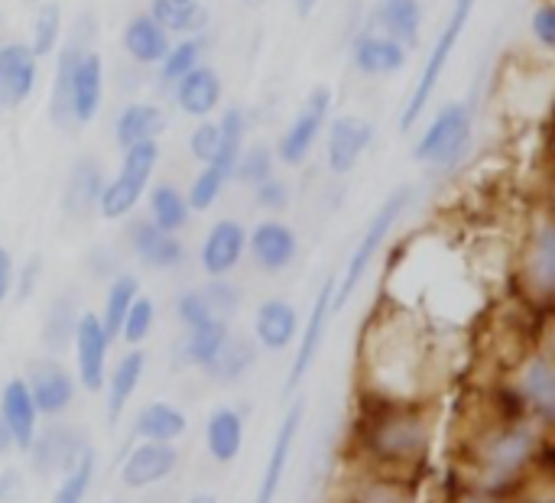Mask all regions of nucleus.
<instances>
[{
  "label": "nucleus",
  "instance_id": "3c124183",
  "mask_svg": "<svg viewBox=\"0 0 555 503\" xmlns=\"http://www.w3.org/2000/svg\"><path fill=\"white\" fill-rule=\"evenodd\" d=\"M218 143H221V130H218L215 120H202V124L192 130V137H189L192 156H195L198 163H205V166L218 156Z\"/></svg>",
  "mask_w": 555,
  "mask_h": 503
},
{
  "label": "nucleus",
  "instance_id": "4468645a",
  "mask_svg": "<svg viewBox=\"0 0 555 503\" xmlns=\"http://www.w3.org/2000/svg\"><path fill=\"white\" fill-rule=\"evenodd\" d=\"M371 143H374V124L367 117L345 114L332 120L328 140H325V159H328L332 176H348L361 163Z\"/></svg>",
  "mask_w": 555,
  "mask_h": 503
},
{
  "label": "nucleus",
  "instance_id": "4c0bfd02",
  "mask_svg": "<svg viewBox=\"0 0 555 503\" xmlns=\"http://www.w3.org/2000/svg\"><path fill=\"white\" fill-rule=\"evenodd\" d=\"M231 338V322H205V325H195V328H185V338H182V361L185 364H195V367H205L221 348L224 341Z\"/></svg>",
  "mask_w": 555,
  "mask_h": 503
},
{
  "label": "nucleus",
  "instance_id": "c03bdc74",
  "mask_svg": "<svg viewBox=\"0 0 555 503\" xmlns=\"http://www.w3.org/2000/svg\"><path fill=\"white\" fill-rule=\"evenodd\" d=\"M205 55V36H185L182 42H172L169 52L159 62V78L163 81H179L185 72H192L195 65H202Z\"/></svg>",
  "mask_w": 555,
  "mask_h": 503
},
{
  "label": "nucleus",
  "instance_id": "39448f33",
  "mask_svg": "<svg viewBox=\"0 0 555 503\" xmlns=\"http://www.w3.org/2000/svg\"><path fill=\"white\" fill-rule=\"evenodd\" d=\"M472 146V111L468 104H449L436 114L426 133L416 140L413 156L426 166L452 169Z\"/></svg>",
  "mask_w": 555,
  "mask_h": 503
},
{
  "label": "nucleus",
  "instance_id": "1a4fd4ad",
  "mask_svg": "<svg viewBox=\"0 0 555 503\" xmlns=\"http://www.w3.org/2000/svg\"><path fill=\"white\" fill-rule=\"evenodd\" d=\"M23 384H26L33 403H36V413L49 416V420H59L75 403V394H78L75 374L55 358L33 361L26 367V374H23Z\"/></svg>",
  "mask_w": 555,
  "mask_h": 503
},
{
  "label": "nucleus",
  "instance_id": "49530a36",
  "mask_svg": "<svg viewBox=\"0 0 555 503\" xmlns=\"http://www.w3.org/2000/svg\"><path fill=\"white\" fill-rule=\"evenodd\" d=\"M153 322H156V306H153V299L150 296H137L133 299V306H130V312L124 315V325H120V341H127L130 348H140L146 338H150V332H153Z\"/></svg>",
  "mask_w": 555,
  "mask_h": 503
},
{
  "label": "nucleus",
  "instance_id": "b1692460",
  "mask_svg": "<svg viewBox=\"0 0 555 503\" xmlns=\"http://www.w3.org/2000/svg\"><path fill=\"white\" fill-rule=\"evenodd\" d=\"M146 374V354L143 348H130L117 364L114 371H107L104 377V407H107V423L114 426L124 410L130 407L133 394L140 390V381Z\"/></svg>",
  "mask_w": 555,
  "mask_h": 503
},
{
  "label": "nucleus",
  "instance_id": "423d86ee",
  "mask_svg": "<svg viewBox=\"0 0 555 503\" xmlns=\"http://www.w3.org/2000/svg\"><path fill=\"white\" fill-rule=\"evenodd\" d=\"M472 10H475V0H455L452 16H449L442 36L436 39L433 55L426 59V68H423V75H420V85L413 88V94H410V101H406V111H403V117H400V130H413V127L420 124V117L426 114V104H429V98H433V91H436V85H439V78H442V72H446V65H449L455 46H459V39H462V29H465Z\"/></svg>",
  "mask_w": 555,
  "mask_h": 503
},
{
  "label": "nucleus",
  "instance_id": "0e129e2a",
  "mask_svg": "<svg viewBox=\"0 0 555 503\" xmlns=\"http://www.w3.org/2000/svg\"><path fill=\"white\" fill-rule=\"evenodd\" d=\"M241 3H244V7H254V10H257V7H260L263 0H241Z\"/></svg>",
  "mask_w": 555,
  "mask_h": 503
},
{
  "label": "nucleus",
  "instance_id": "7c9ffc66",
  "mask_svg": "<svg viewBox=\"0 0 555 503\" xmlns=\"http://www.w3.org/2000/svg\"><path fill=\"white\" fill-rule=\"evenodd\" d=\"M374 20L384 36L413 49L420 42V29H423V3L420 0H377Z\"/></svg>",
  "mask_w": 555,
  "mask_h": 503
},
{
  "label": "nucleus",
  "instance_id": "09e8293b",
  "mask_svg": "<svg viewBox=\"0 0 555 503\" xmlns=\"http://www.w3.org/2000/svg\"><path fill=\"white\" fill-rule=\"evenodd\" d=\"M202 293H205L208 309H211L215 319L231 322V319L237 315V309H241V293H237L234 283H228V276H224V280H208V283L202 286Z\"/></svg>",
  "mask_w": 555,
  "mask_h": 503
},
{
  "label": "nucleus",
  "instance_id": "72a5a7b5",
  "mask_svg": "<svg viewBox=\"0 0 555 503\" xmlns=\"http://www.w3.org/2000/svg\"><path fill=\"white\" fill-rule=\"evenodd\" d=\"M257 364V341L247 338H228L224 348L202 367L211 381L218 384H237L241 377H247V371Z\"/></svg>",
  "mask_w": 555,
  "mask_h": 503
},
{
  "label": "nucleus",
  "instance_id": "412c9836",
  "mask_svg": "<svg viewBox=\"0 0 555 503\" xmlns=\"http://www.w3.org/2000/svg\"><path fill=\"white\" fill-rule=\"evenodd\" d=\"M0 423L7 426V433L13 439V449L26 452L39 429V413H36V403H33L23 377H10L0 387Z\"/></svg>",
  "mask_w": 555,
  "mask_h": 503
},
{
  "label": "nucleus",
  "instance_id": "f257e3e1",
  "mask_svg": "<svg viewBox=\"0 0 555 503\" xmlns=\"http://www.w3.org/2000/svg\"><path fill=\"white\" fill-rule=\"evenodd\" d=\"M540 426L537 423H501L488 429L475 442L472 455V472L478 481V491L498 494L507 491L517 478H524L540 452Z\"/></svg>",
  "mask_w": 555,
  "mask_h": 503
},
{
  "label": "nucleus",
  "instance_id": "a211bd4d",
  "mask_svg": "<svg viewBox=\"0 0 555 503\" xmlns=\"http://www.w3.org/2000/svg\"><path fill=\"white\" fill-rule=\"evenodd\" d=\"M104 101V62L94 49H85L68 78V114L72 124H91Z\"/></svg>",
  "mask_w": 555,
  "mask_h": 503
},
{
  "label": "nucleus",
  "instance_id": "bb28decb",
  "mask_svg": "<svg viewBox=\"0 0 555 503\" xmlns=\"http://www.w3.org/2000/svg\"><path fill=\"white\" fill-rule=\"evenodd\" d=\"M244 413L234 407H218L211 410L208 423H205V449L218 465H231L241 449H244Z\"/></svg>",
  "mask_w": 555,
  "mask_h": 503
},
{
  "label": "nucleus",
  "instance_id": "6ab92c4d",
  "mask_svg": "<svg viewBox=\"0 0 555 503\" xmlns=\"http://www.w3.org/2000/svg\"><path fill=\"white\" fill-rule=\"evenodd\" d=\"M127 244H130L133 257L150 270H176L185 260V247H182L179 234L159 231L150 218H133L127 224Z\"/></svg>",
  "mask_w": 555,
  "mask_h": 503
},
{
  "label": "nucleus",
  "instance_id": "2eb2a0df",
  "mask_svg": "<svg viewBox=\"0 0 555 503\" xmlns=\"http://www.w3.org/2000/svg\"><path fill=\"white\" fill-rule=\"evenodd\" d=\"M247 254L263 273H283L299 254V237L286 221L267 218L254 231H247Z\"/></svg>",
  "mask_w": 555,
  "mask_h": 503
},
{
  "label": "nucleus",
  "instance_id": "8fccbe9b",
  "mask_svg": "<svg viewBox=\"0 0 555 503\" xmlns=\"http://www.w3.org/2000/svg\"><path fill=\"white\" fill-rule=\"evenodd\" d=\"M176 315H179V322H182L185 328L215 322V315H211V309H208V299H205V293H202V286H198V289H185V293L176 299Z\"/></svg>",
  "mask_w": 555,
  "mask_h": 503
},
{
  "label": "nucleus",
  "instance_id": "c85d7f7f",
  "mask_svg": "<svg viewBox=\"0 0 555 503\" xmlns=\"http://www.w3.org/2000/svg\"><path fill=\"white\" fill-rule=\"evenodd\" d=\"M189 429V420L179 407L166 403V400H153L146 403L137 420H133V436L140 442H179Z\"/></svg>",
  "mask_w": 555,
  "mask_h": 503
},
{
  "label": "nucleus",
  "instance_id": "69168bd1",
  "mask_svg": "<svg viewBox=\"0 0 555 503\" xmlns=\"http://www.w3.org/2000/svg\"><path fill=\"white\" fill-rule=\"evenodd\" d=\"M338 503H351V501H348V498H345V501H338Z\"/></svg>",
  "mask_w": 555,
  "mask_h": 503
},
{
  "label": "nucleus",
  "instance_id": "4be33fe9",
  "mask_svg": "<svg viewBox=\"0 0 555 503\" xmlns=\"http://www.w3.org/2000/svg\"><path fill=\"white\" fill-rule=\"evenodd\" d=\"M299 328H302L299 325V312L286 299H267V302H260V309L254 315V338L267 351L293 348L296 338H299Z\"/></svg>",
  "mask_w": 555,
  "mask_h": 503
},
{
  "label": "nucleus",
  "instance_id": "603ef678",
  "mask_svg": "<svg viewBox=\"0 0 555 503\" xmlns=\"http://www.w3.org/2000/svg\"><path fill=\"white\" fill-rule=\"evenodd\" d=\"M254 202H257L263 211L276 215V211H283V208L289 205V185H286L283 179L270 176L267 182L254 185Z\"/></svg>",
  "mask_w": 555,
  "mask_h": 503
},
{
  "label": "nucleus",
  "instance_id": "a18cd8bd",
  "mask_svg": "<svg viewBox=\"0 0 555 503\" xmlns=\"http://www.w3.org/2000/svg\"><path fill=\"white\" fill-rule=\"evenodd\" d=\"M273 166H276V153L263 143H254V146H244L237 163H234V172L231 179L244 182V185H260L273 176Z\"/></svg>",
  "mask_w": 555,
  "mask_h": 503
},
{
  "label": "nucleus",
  "instance_id": "cd10ccee",
  "mask_svg": "<svg viewBox=\"0 0 555 503\" xmlns=\"http://www.w3.org/2000/svg\"><path fill=\"white\" fill-rule=\"evenodd\" d=\"M524 267H527L530 293L540 296V299H550L555 289V228L550 218H543L540 228L533 231Z\"/></svg>",
  "mask_w": 555,
  "mask_h": 503
},
{
  "label": "nucleus",
  "instance_id": "0eeeda50",
  "mask_svg": "<svg viewBox=\"0 0 555 503\" xmlns=\"http://www.w3.org/2000/svg\"><path fill=\"white\" fill-rule=\"evenodd\" d=\"M85 449H88V439L81 436L78 426L49 423V426L36 429V436L23 455L29 459L33 475L49 478V475H65L68 468H75V462L85 455Z\"/></svg>",
  "mask_w": 555,
  "mask_h": 503
},
{
  "label": "nucleus",
  "instance_id": "dca6fc26",
  "mask_svg": "<svg viewBox=\"0 0 555 503\" xmlns=\"http://www.w3.org/2000/svg\"><path fill=\"white\" fill-rule=\"evenodd\" d=\"M517 397L530 413V423L553 426L555 423V371L550 354H533L517 377Z\"/></svg>",
  "mask_w": 555,
  "mask_h": 503
},
{
  "label": "nucleus",
  "instance_id": "de8ad7c7",
  "mask_svg": "<svg viewBox=\"0 0 555 503\" xmlns=\"http://www.w3.org/2000/svg\"><path fill=\"white\" fill-rule=\"evenodd\" d=\"M224 185H228V176L218 172L215 166H205V169L192 179V185H189V192H185L189 208H192V211H208V208L221 198Z\"/></svg>",
  "mask_w": 555,
  "mask_h": 503
},
{
  "label": "nucleus",
  "instance_id": "13d9d810",
  "mask_svg": "<svg viewBox=\"0 0 555 503\" xmlns=\"http://www.w3.org/2000/svg\"><path fill=\"white\" fill-rule=\"evenodd\" d=\"M449 503H504L498 494H485V491H472V494H462V498H455V501Z\"/></svg>",
  "mask_w": 555,
  "mask_h": 503
},
{
  "label": "nucleus",
  "instance_id": "680f3d73",
  "mask_svg": "<svg viewBox=\"0 0 555 503\" xmlns=\"http://www.w3.org/2000/svg\"><path fill=\"white\" fill-rule=\"evenodd\" d=\"M293 7H296V13H299V16H309V13L319 7V0H293Z\"/></svg>",
  "mask_w": 555,
  "mask_h": 503
},
{
  "label": "nucleus",
  "instance_id": "052dcab7",
  "mask_svg": "<svg viewBox=\"0 0 555 503\" xmlns=\"http://www.w3.org/2000/svg\"><path fill=\"white\" fill-rule=\"evenodd\" d=\"M10 452H16V449H13V439H10L7 426L0 423V455H10Z\"/></svg>",
  "mask_w": 555,
  "mask_h": 503
},
{
  "label": "nucleus",
  "instance_id": "4d7b16f0",
  "mask_svg": "<svg viewBox=\"0 0 555 503\" xmlns=\"http://www.w3.org/2000/svg\"><path fill=\"white\" fill-rule=\"evenodd\" d=\"M13 273H16V267H13V257H10V250L0 244V306L10 299V293H13Z\"/></svg>",
  "mask_w": 555,
  "mask_h": 503
},
{
  "label": "nucleus",
  "instance_id": "6e6552de",
  "mask_svg": "<svg viewBox=\"0 0 555 503\" xmlns=\"http://www.w3.org/2000/svg\"><path fill=\"white\" fill-rule=\"evenodd\" d=\"M332 101H335V98H332V88H325V85L312 88V94L306 98L302 111H299L296 120L283 130L280 143H276V150H273L280 163L299 166V163L309 159L312 146H315L319 137H322V127H325V120H328V114H332Z\"/></svg>",
  "mask_w": 555,
  "mask_h": 503
},
{
  "label": "nucleus",
  "instance_id": "f3484780",
  "mask_svg": "<svg viewBox=\"0 0 555 503\" xmlns=\"http://www.w3.org/2000/svg\"><path fill=\"white\" fill-rule=\"evenodd\" d=\"M244 250H247V231L241 221L234 218H221L208 228L205 241H202V250H198V260H202V270L211 276V280H224L228 273L237 270V263L244 260Z\"/></svg>",
  "mask_w": 555,
  "mask_h": 503
},
{
  "label": "nucleus",
  "instance_id": "c756f323",
  "mask_svg": "<svg viewBox=\"0 0 555 503\" xmlns=\"http://www.w3.org/2000/svg\"><path fill=\"white\" fill-rule=\"evenodd\" d=\"M169 46H172L169 33L150 13H140L124 26V49L140 65H159Z\"/></svg>",
  "mask_w": 555,
  "mask_h": 503
},
{
  "label": "nucleus",
  "instance_id": "9d476101",
  "mask_svg": "<svg viewBox=\"0 0 555 503\" xmlns=\"http://www.w3.org/2000/svg\"><path fill=\"white\" fill-rule=\"evenodd\" d=\"M72 351H75V381L81 390L88 394H101L104 390V377H107V351H111V338L101 328L98 312H81L75 335H72Z\"/></svg>",
  "mask_w": 555,
  "mask_h": 503
},
{
  "label": "nucleus",
  "instance_id": "864d4df0",
  "mask_svg": "<svg viewBox=\"0 0 555 503\" xmlns=\"http://www.w3.org/2000/svg\"><path fill=\"white\" fill-rule=\"evenodd\" d=\"M39 276H42V257L36 254V257H29V260L23 263V270L13 273V293H10V296H16V302H26V299L33 296Z\"/></svg>",
  "mask_w": 555,
  "mask_h": 503
},
{
  "label": "nucleus",
  "instance_id": "f704fd0d",
  "mask_svg": "<svg viewBox=\"0 0 555 503\" xmlns=\"http://www.w3.org/2000/svg\"><path fill=\"white\" fill-rule=\"evenodd\" d=\"M150 16L166 33H182V36H198L208 26V7L198 0H153Z\"/></svg>",
  "mask_w": 555,
  "mask_h": 503
},
{
  "label": "nucleus",
  "instance_id": "58836bf2",
  "mask_svg": "<svg viewBox=\"0 0 555 503\" xmlns=\"http://www.w3.org/2000/svg\"><path fill=\"white\" fill-rule=\"evenodd\" d=\"M78 306L72 296H55L49 312H46V322H42V345L59 354L72 345V335H75V325H78Z\"/></svg>",
  "mask_w": 555,
  "mask_h": 503
},
{
  "label": "nucleus",
  "instance_id": "f8f14e48",
  "mask_svg": "<svg viewBox=\"0 0 555 503\" xmlns=\"http://www.w3.org/2000/svg\"><path fill=\"white\" fill-rule=\"evenodd\" d=\"M302 413H306V403L296 400L276 436H273V446H270V455H267V465H263V475H260V485H257V494L254 503H276V494L283 488V478H286V468H289V459H293V449H296V439H299V429H302Z\"/></svg>",
  "mask_w": 555,
  "mask_h": 503
},
{
  "label": "nucleus",
  "instance_id": "aec40b11",
  "mask_svg": "<svg viewBox=\"0 0 555 503\" xmlns=\"http://www.w3.org/2000/svg\"><path fill=\"white\" fill-rule=\"evenodd\" d=\"M39 78V59L29 52L26 42H7L0 46V104L20 107Z\"/></svg>",
  "mask_w": 555,
  "mask_h": 503
},
{
  "label": "nucleus",
  "instance_id": "20e7f679",
  "mask_svg": "<svg viewBox=\"0 0 555 503\" xmlns=\"http://www.w3.org/2000/svg\"><path fill=\"white\" fill-rule=\"evenodd\" d=\"M156 163H159V143L156 140H146V143H137V146L124 150L120 172L104 182V192H101V202H98L101 218L120 221V218L133 215V208L140 205V198L150 189Z\"/></svg>",
  "mask_w": 555,
  "mask_h": 503
},
{
  "label": "nucleus",
  "instance_id": "bf43d9fd",
  "mask_svg": "<svg viewBox=\"0 0 555 503\" xmlns=\"http://www.w3.org/2000/svg\"><path fill=\"white\" fill-rule=\"evenodd\" d=\"M517 503H555L553 491H537V494H527V498H520Z\"/></svg>",
  "mask_w": 555,
  "mask_h": 503
},
{
  "label": "nucleus",
  "instance_id": "e2e57ef3",
  "mask_svg": "<svg viewBox=\"0 0 555 503\" xmlns=\"http://www.w3.org/2000/svg\"><path fill=\"white\" fill-rule=\"evenodd\" d=\"M185 503H218V498L211 491H198V494H192Z\"/></svg>",
  "mask_w": 555,
  "mask_h": 503
},
{
  "label": "nucleus",
  "instance_id": "9b49d317",
  "mask_svg": "<svg viewBox=\"0 0 555 503\" xmlns=\"http://www.w3.org/2000/svg\"><path fill=\"white\" fill-rule=\"evenodd\" d=\"M332 296H335V276H328L322 283V289L315 293V302H312V312L306 319V325L299 328V338H296V361L286 374V394L293 397L299 390V384L306 381V374L312 371L319 351H322V341H325V332H328V319H332Z\"/></svg>",
  "mask_w": 555,
  "mask_h": 503
},
{
  "label": "nucleus",
  "instance_id": "79ce46f5",
  "mask_svg": "<svg viewBox=\"0 0 555 503\" xmlns=\"http://www.w3.org/2000/svg\"><path fill=\"white\" fill-rule=\"evenodd\" d=\"M94 472H98V452L88 446L85 455L75 462V468H68L62 475V481H59V488H55L49 503H85L91 485H94Z\"/></svg>",
  "mask_w": 555,
  "mask_h": 503
},
{
  "label": "nucleus",
  "instance_id": "5701e85b",
  "mask_svg": "<svg viewBox=\"0 0 555 503\" xmlns=\"http://www.w3.org/2000/svg\"><path fill=\"white\" fill-rule=\"evenodd\" d=\"M176 85V104L182 114L195 117V120H208L218 111L221 101V78L211 65H195L192 72H185Z\"/></svg>",
  "mask_w": 555,
  "mask_h": 503
},
{
  "label": "nucleus",
  "instance_id": "2f4dec72",
  "mask_svg": "<svg viewBox=\"0 0 555 503\" xmlns=\"http://www.w3.org/2000/svg\"><path fill=\"white\" fill-rule=\"evenodd\" d=\"M166 130V114L163 107L156 104H127L114 124V137H117V146L120 150H130L137 143H146V140H156L159 133Z\"/></svg>",
  "mask_w": 555,
  "mask_h": 503
},
{
  "label": "nucleus",
  "instance_id": "a19ab883",
  "mask_svg": "<svg viewBox=\"0 0 555 503\" xmlns=\"http://www.w3.org/2000/svg\"><path fill=\"white\" fill-rule=\"evenodd\" d=\"M351 503H416V491L397 475H371L348 494Z\"/></svg>",
  "mask_w": 555,
  "mask_h": 503
},
{
  "label": "nucleus",
  "instance_id": "ea45409f",
  "mask_svg": "<svg viewBox=\"0 0 555 503\" xmlns=\"http://www.w3.org/2000/svg\"><path fill=\"white\" fill-rule=\"evenodd\" d=\"M218 130H221L218 156H215L208 166H215L218 172H224V176L231 179V172H234V163H237V156H241V150H244L247 120H244V114H241L237 107H228V111L221 114V120H218Z\"/></svg>",
  "mask_w": 555,
  "mask_h": 503
},
{
  "label": "nucleus",
  "instance_id": "37998d69",
  "mask_svg": "<svg viewBox=\"0 0 555 503\" xmlns=\"http://www.w3.org/2000/svg\"><path fill=\"white\" fill-rule=\"evenodd\" d=\"M59 39H62V7L55 0H46L33 16V36L26 46L36 59H42L59 46Z\"/></svg>",
  "mask_w": 555,
  "mask_h": 503
},
{
  "label": "nucleus",
  "instance_id": "6e6d98bb",
  "mask_svg": "<svg viewBox=\"0 0 555 503\" xmlns=\"http://www.w3.org/2000/svg\"><path fill=\"white\" fill-rule=\"evenodd\" d=\"M23 494H26V475L16 465L3 468L0 472V503H20Z\"/></svg>",
  "mask_w": 555,
  "mask_h": 503
},
{
  "label": "nucleus",
  "instance_id": "338daca9",
  "mask_svg": "<svg viewBox=\"0 0 555 503\" xmlns=\"http://www.w3.org/2000/svg\"><path fill=\"white\" fill-rule=\"evenodd\" d=\"M111 503H124V501H111Z\"/></svg>",
  "mask_w": 555,
  "mask_h": 503
},
{
  "label": "nucleus",
  "instance_id": "e433bc0d",
  "mask_svg": "<svg viewBox=\"0 0 555 503\" xmlns=\"http://www.w3.org/2000/svg\"><path fill=\"white\" fill-rule=\"evenodd\" d=\"M137 296H140V283H137V276H130V273H117V276L107 283L104 309L98 312V319H101V328H104V335L111 338V345L117 341L120 325H124V315L130 312V306H133Z\"/></svg>",
  "mask_w": 555,
  "mask_h": 503
},
{
  "label": "nucleus",
  "instance_id": "c9c22d12",
  "mask_svg": "<svg viewBox=\"0 0 555 503\" xmlns=\"http://www.w3.org/2000/svg\"><path fill=\"white\" fill-rule=\"evenodd\" d=\"M189 202H185V192H179L176 185L169 182H159L150 189V221L166 231V234H179L185 224H189Z\"/></svg>",
  "mask_w": 555,
  "mask_h": 503
},
{
  "label": "nucleus",
  "instance_id": "5fc2aeb1",
  "mask_svg": "<svg viewBox=\"0 0 555 503\" xmlns=\"http://www.w3.org/2000/svg\"><path fill=\"white\" fill-rule=\"evenodd\" d=\"M530 29L537 36V42L543 49H555V7L553 3H540L530 16Z\"/></svg>",
  "mask_w": 555,
  "mask_h": 503
},
{
  "label": "nucleus",
  "instance_id": "7ed1b4c3",
  "mask_svg": "<svg viewBox=\"0 0 555 503\" xmlns=\"http://www.w3.org/2000/svg\"><path fill=\"white\" fill-rule=\"evenodd\" d=\"M413 185H403V189H397V192H390L387 198H384V205L374 211V218H371V224H367V231L361 234V241H358V247H354V254L348 257V267H345V273H341V280H335V296H332V309L338 312L354 293H358V286L364 283V276H367V270L374 267V260H377V254L384 250V244H387V237H390V231L400 224V218L406 215V208L413 205Z\"/></svg>",
  "mask_w": 555,
  "mask_h": 503
},
{
  "label": "nucleus",
  "instance_id": "a878e982",
  "mask_svg": "<svg viewBox=\"0 0 555 503\" xmlns=\"http://www.w3.org/2000/svg\"><path fill=\"white\" fill-rule=\"evenodd\" d=\"M104 172L98 166V159H78L68 172V182H65V192H62V211L75 221L88 218L98 202H101V192H104Z\"/></svg>",
  "mask_w": 555,
  "mask_h": 503
},
{
  "label": "nucleus",
  "instance_id": "f03ea898",
  "mask_svg": "<svg viewBox=\"0 0 555 503\" xmlns=\"http://www.w3.org/2000/svg\"><path fill=\"white\" fill-rule=\"evenodd\" d=\"M429 423L410 407H390L364 416L361 446L380 468H413L429 455Z\"/></svg>",
  "mask_w": 555,
  "mask_h": 503
},
{
  "label": "nucleus",
  "instance_id": "473e14b6",
  "mask_svg": "<svg viewBox=\"0 0 555 503\" xmlns=\"http://www.w3.org/2000/svg\"><path fill=\"white\" fill-rule=\"evenodd\" d=\"M91 42V39H88ZM85 42V20L78 23V33L62 46V52H59V65H55V78H52V94H49V114H52V120L55 124H62V127H72V114H68V78H72V68H75V62H78V55L85 52V49H91Z\"/></svg>",
  "mask_w": 555,
  "mask_h": 503
},
{
  "label": "nucleus",
  "instance_id": "393cba45",
  "mask_svg": "<svg viewBox=\"0 0 555 503\" xmlns=\"http://www.w3.org/2000/svg\"><path fill=\"white\" fill-rule=\"evenodd\" d=\"M351 62L361 75L371 78L397 75L406 65V46H400L384 33H361L351 46Z\"/></svg>",
  "mask_w": 555,
  "mask_h": 503
},
{
  "label": "nucleus",
  "instance_id": "ddd939ff",
  "mask_svg": "<svg viewBox=\"0 0 555 503\" xmlns=\"http://www.w3.org/2000/svg\"><path fill=\"white\" fill-rule=\"evenodd\" d=\"M179 468V449L172 442H137L120 462V481L130 491L163 485Z\"/></svg>",
  "mask_w": 555,
  "mask_h": 503
}]
</instances>
